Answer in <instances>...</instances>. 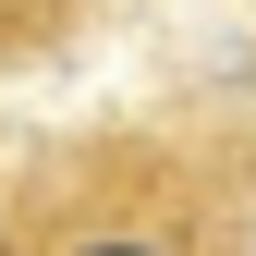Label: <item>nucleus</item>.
<instances>
[{"label":"nucleus","mask_w":256,"mask_h":256,"mask_svg":"<svg viewBox=\"0 0 256 256\" xmlns=\"http://www.w3.org/2000/svg\"><path fill=\"white\" fill-rule=\"evenodd\" d=\"M12 244H24V183L0 171V256H12Z\"/></svg>","instance_id":"obj_4"},{"label":"nucleus","mask_w":256,"mask_h":256,"mask_svg":"<svg viewBox=\"0 0 256 256\" xmlns=\"http://www.w3.org/2000/svg\"><path fill=\"white\" fill-rule=\"evenodd\" d=\"M61 37L37 24V0H0V74H24V61H49Z\"/></svg>","instance_id":"obj_2"},{"label":"nucleus","mask_w":256,"mask_h":256,"mask_svg":"<svg viewBox=\"0 0 256 256\" xmlns=\"http://www.w3.org/2000/svg\"><path fill=\"white\" fill-rule=\"evenodd\" d=\"M98 12H110V0H37V24H49L61 49H74V37H86V24H98Z\"/></svg>","instance_id":"obj_3"},{"label":"nucleus","mask_w":256,"mask_h":256,"mask_svg":"<svg viewBox=\"0 0 256 256\" xmlns=\"http://www.w3.org/2000/svg\"><path fill=\"white\" fill-rule=\"evenodd\" d=\"M12 256H256V171L220 134H158V122H98L37 158Z\"/></svg>","instance_id":"obj_1"}]
</instances>
